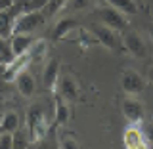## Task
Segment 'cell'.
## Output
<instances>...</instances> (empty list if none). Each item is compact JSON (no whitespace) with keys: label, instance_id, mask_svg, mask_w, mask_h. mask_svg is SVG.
Here are the masks:
<instances>
[{"label":"cell","instance_id":"1","mask_svg":"<svg viewBox=\"0 0 153 149\" xmlns=\"http://www.w3.org/2000/svg\"><path fill=\"white\" fill-rule=\"evenodd\" d=\"M44 12H23L16 21H13L12 35H25V33H33L44 23Z\"/></svg>","mask_w":153,"mask_h":149},{"label":"cell","instance_id":"2","mask_svg":"<svg viewBox=\"0 0 153 149\" xmlns=\"http://www.w3.org/2000/svg\"><path fill=\"white\" fill-rule=\"evenodd\" d=\"M27 124H29V130H31V138L35 142H38L46 132V121H44V113L42 109L35 105V107L29 109V115H27Z\"/></svg>","mask_w":153,"mask_h":149},{"label":"cell","instance_id":"3","mask_svg":"<svg viewBox=\"0 0 153 149\" xmlns=\"http://www.w3.org/2000/svg\"><path fill=\"white\" fill-rule=\"evenodd\" d=\"M98 16L105 25L115 29V31H123V29L128 25L124 16H123V12H119V10H115V8H102V10H98Z\"/></svg>","mask_w":153,"mask_h":149},{"label":"cell","instance_id":"4","mask_svg":"<svg viewBox=\"0 0 153 149\" xmlns=\"http://www.w3.org/2000/svg\"><path fill=\"white\" fill-rule=\"evenodd\" d=\"M123 115L128 119L130 122H142L146 113H143V105L138 102V99H132V98H126L123 99Z\"/></svg>","mask_w":153,"mask_h":149},{"label":"cell","instance_id":"5","mask_svg":"<svg viewBox=\"0 0 153 149\" xmlns=\"http://www.w3.org/2000/svg\"><path fill=\"white\" fill-rule=\"evenodd\" d=\"M121 84H123V90L126 94H138V92H142V90L146 88V80H143L138 73H134V71L123 73Z\"/></svg>","mask_w":153,"mask_h":149},{"label":"cell","instance_id":"6","mask_svg":"<svg viewBox=\"0 0 153 149\" xmlns=\"http://www.w3.org/2000/svg\"><path fill=\"white\" fill-rule=\"evenodd\" d=\"M123 44L132 56H136V57H146L147 56V48H146L143 40L136 35V33H126L124 38H123Z\"/></svg>","mask_w":153,"mask_h":149},{"label":"cell","instance_id":"7","mask_svg":"<svg viewBox=\"0 0 153 149\" xmlns=\"http://www.w3.org/2000/svg\"><path fill=\"white\" fill-rule=\"evenodd\" d=\"M123 142H124V145H126L128 149H138V147L143 149V147H147V140H146V136H143V132H140L134 126L124 132Z\"/></svg>","mask_w":153,"mask_h":149},{"label":"cell","instance_id":"8","mask_svg":"<svg viewBox=\"0 0 153 149\" xmlns=\"http://www.w3.org/2000/svg\"><path fill=\"white\" fill-rule=\"evenodd\" d=\"M96 36H98V40L105 44L107 48H111V50H117L119 48V36L115 35V29L107 27V25H102V27H96L94 29Z\"/></svg>","mask_w":153,"mask_h":149},{"label":"cell","instance_id":"9","mask_svg":"<svg viewBox=\"0 0 153 149\" xmlns=\"http://www.w3.org/2000/svg\"><path fill=\"white\" fill-rule=\"evenodd\" d=\"M16 84H17V90L21 92V96H25V98H29V96L35 92V79H33V75L27 73V71L17 73Z\"/></svg>","mask_w":153,"mask_h":149},{"label":"cell","instance_id":"10","mask_svg":"<svg viewBox=\"0 0 153 149\" xmlns=\"http://www.w3.org/2000/svg\"><path fill=\"white\" fill-rule=\"evenodd\" d=\"M33 42H35V38L31 36H21V35H13L12 36V52H13V57L17 56H25L29 52V48L33 46Z\"/></svg>","mask_w":153,"mask_h":149},{"label":"cell","instance_id":"11","mask_svg":"<svg viewBox=\"0 0 153 149\" xmlns=\"http://www.w3.org/2000/svg\"><path fill=\"white\" fill-rule=\"evenodd\" d=\"M57 82H59V94H61V98L69 99V102H76V99H79L76 82H73L69 76H61V80H57Z\"/></svg>","mask_w":153,"mask_h":149},{"label":"cell","instance_id":"12","mask_svg":"<svg viewBox=\"0 0 153 149\" xmlns=\"http://www.w3.org/2000/svg\"><path fill=\"white\" fill-rule=\"evenodd\" d=\"M109 4L115 10H119L123 13H128V16H136L138 13V6L134 0H109Z\"/></svg>","mask_w":153,"mask_h":149},{"label":"cell","instance_id":"13","mask_svg":"<svg viewBox=\"0 0 153 149\" xmlns=\"http://www.w3.org/2000/svg\"><path fill=\"white\" fill-rule=\"evenodd\" d=\"M12 29H13L12 16H10L6 10H2V12H0V36L2 38L12 36Z\"/></svg>","mask_w":153,"mask_h":149},{"label":"cell","instance_id":"14","mask_svg":"<svg viewBox=\"0 0 153 149\" xmlns=\"http://www.w3.org/2000/svg\"><path fill=\"white\" fill-rule=\"evenodd\" d=\"M57 61L56 59H52L50 63H48L46 67V71H44V84L48 86V88H54L56 82H57Z\"/></svg>","mask_w":153,"mask_h":149},{"label":"cell","instance_id":"15","mask_svg":"<svg viewBox=\"0 0 153 149\" xmlns=\"http://www.w3.org/2000/svg\"><path fill=\"white\" fill-rule=\"evenodd\" d=\"M13 59H16V57H13L12 46L8 44V40H6V38H2V36H0V65H10Z\"/></svg>","mask_w":153,"mask_h":149},{"label":"cell","instance_id":"16","mask_svg":"<svg viewBox=\"0 0 153 149\" xmlns=\"http://www.w3.org/2000/svg\"><path fill=\"white\" fill-rule=\"evenodd\" d=\"M17 126H19V119H17L16 113L4 115L2 122H0V130H2V132H16Z\"/></svg>","mask_w":153,"mask_h":149},{"label":"cell","instance_id":"17","mask_svg":"<svg viewBox=\"0 0 153 149\" xmlns=\"http://www.w3.org/2000/svg\"><path fill=\"white\" fill-rule=\"evenodd\" d=\"M76 27V23L73 21V19H63V21H59L56 25V31H54V36L56 38H61V36H65L67 33L71 31V29H75Z\"/></svg>","mask_w":153,"mask_h":149},{"label":"cell","instance_id":"18","mask_svg":"<svg viewBox=\"0 0 153 149\" xmlns=\"http://www.w3.org/2000/svg\"><path fill=\"white\" fill-rule=\"evenodd\" d=\"M50 0H25L23 12H42Z\"/></svg>","mask_w":153,"mask_h":149},{"label":"cell","instance_id":"19","mask_svg":"<svg viewBox=\"0 0 153 149\" xmlns=\"http://www.w3.org/2000/svg\"><path fill=\"white\" fill-rule=\"evenodd\" d=\"M67 119H69L67 105H65V103H61V102H57V105H56V121L59 122V124H63Z\"/></svg>","mask_w":153,"mask_h":149},{"label":"cell","instance_id":"20","mask_svg":"<svg viewBox=\"0 0 153 149\" xmlns=\"http://www.w3.org/2000/svg\"><path fill=\"white\" fill-rule=\"evenodd\" d=\"M63 2H65V0H50V2L46 4V8L42 10V12H44V16H54L57 10L63 6Z\"/></svg>","mask_w":153,"mask_h":149},{"label":"cell","instance_id":"21","mask_svg":"<svg viewBox=\"0 0 153 149\" xmlns=\"http://www.w3.org/2000/svg\"><path fill=\"white\" fill-rule=\"evenodd\" d=\"M13 147V132L0 134V149H12Z\"/></svg>","mask_w":153,"mask_h":149},{"label":"cell","instance_id":"22","mask_svg":"<svg viewBox=\"0 0 153 149\" xmlns=\"http://www.w3.org/2000/svg\"><path fill=\"white\" fill-rule=\"evenodd\" d=\"M27 136L23 134L21 130H16L13 132V147H27Z\"/></svg>","mask_w":153,"mask_h":149},{"label":"cell","instance_id":"23","mask_svg":"<svg viewBox=\"0 0 153 149\" xmlns=\"http://www.w3.org/2000/svg\"><path fill=\"white\" fill-rule=\"evenodd\" d=\"M143 136H146V140L153 143V124H147L146 128H143Z\"/></svg>","mask_w":153,"mask_h":149},{"label":"cell","instance_id":"24","mask_svg":"<svg viewBox=\"0 0 153 149\" xmlns=\"http://www.w3.org/2000/svg\"><path fill=\"white\" fill-rule=\"evenodd\" d=\"M12 6H13V0H0V12H2V10L12 8Z\"/></svg>","mask_w":153,"mask_h":149},{"label":"cell","instance_id":"25","mask_svg":"<svg viewBox=\"0 0 153 149\" xmlns=\"http://www.w3.org/2000/svg\"><path fill=\"white\" fill-rule=\"evenodd\" d=\"M75 6L76 8H84L86 6V0H75Z\"/></svg>","mask_w":153,"mask_h":149},{"label":"cell","instance_id":"26","mask_svg":"<svg viewBox=\"0 0 153 149\" xmlns=\"http://www.w3.org/2000/svg\"><path fill=\"white\" fill-rule=\"evenodd\" d=\"M147 79H149V82H153V65L149 67V71H147Z\"/></svg>","mask_w":153,"mask_h":149},{"label":"cell","instance_id":"27","mask_svg":"<svg viewBox=\"0 0 153 149\" xmlns=\"http://www.w3.org/2000/svg\"><path fill=\"white\" fill-rule=\"evenodd\" d=\"M147 31H149V35H151V40H153V23H151L149 27H147Z\"/></svg>","mask_w":153,"mask_h":149},{"label":"cell","instance_id":"28","mask_svg":"<svg viewBox=\"0 0 153 149\" xmlns=\"http://www.w3.org/2000/svg\"><path fill=\"white\" fill-rule=\"evenodd\" d=\"M4 71H6V65H0V75H4Z\"/></svg>","mask_w":153,"mask_h":149},{"label":"cell","instance_id":"29","mask_svg":"<svg viewBox=\"0 0 153 149\" xmlns=\"http://www.w3.org/2000/svg\"><path fill=\"white\" fill-rule=\"evenodd\" d=\"M2 119H4V115H2V113H0V122H2Z\"/></svg>","mask_w":153,"mask_h":149},{"label":"cell","instance_id":"30","mask_svg":"<svg viewBox=\"0 0 153 149\" xmlns=\"http://www.w3.org/2000/svg\"><path fill=\"white\" fill-rule=\"evenodd\" d=\"M0 109H2V105H0Z\"/></svg>","mask_w":153,"mask_h":149},{"label":"cell","instance_id":"31","mask_svg":"<svg viewBox=\"0 0 153 149\" xmlns=\"http://www.w3.org/2000/svg\"><path fill=\"white\" fill-rule=\"evenodd\" d=\"M23 2H25V0H23Z\"/></svg>","mask_w":153,"mask_h":149}]
</instances>
